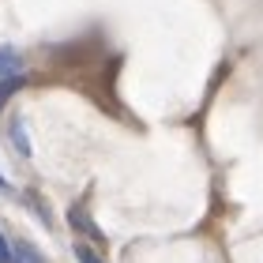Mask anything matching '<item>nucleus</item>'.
<instances>
[{"instance_id":"obj_7","label":"nucleus","mask_w":263,"mask_h":263,"mask_svg":"<svg viewBox=\"0 0 263 263\" xmlns=\"http://www.w3.org/2000/svg\"><path fill=\"white\" fill-rule=\"evenodd\" d=\"M0 188H4V192H11V184H8V177H4V173H0Z\"/></svg>"},{"instance_id":"obj_3","label":"nucleus","mask_w":263,"mask_h":263,"mask_svg":"<svg viewBox=\"0 0 263 263\" xmlns=\"http://www.w3.org/2000/svg\"><path fill=\"white\" fill-rule=\"evenodd\" d=\"M15 263H45V259H42V252L34 245H19L15 248Z\"/></svg>"},{"instance_id":"obj_4","label":"nucleus","mask_w":263,"mask_h":263,"mask_svg":"<svg viewBox=\"0 0 263 263\" xmlns=\"http://www.w3.org/2000/svg\"><path fill=\"white\" fill-rule=\"evenodd\" d=\"M11 143H15V151L19 154H30V143H27V132H23V124L15 121L11 124Z\"/></svg>"},{"instance_id":"obj_5","label":"nucleus","mask_w":263,"mask_h":263,"mask_svg":"<svg viewBox=\"0 0 263 263\" xmlns=\"http://www.w3.org/2000/svg\"><path fill=\"white\" fill-rule=\"evenodd\" d=\"M76 259H79V263H102V256L94 252L90 245H76Z\"/></svg>"},{"instance_id":"obj_2","label":"nucleus","mask_w":263,"mask_h":263,"mask_svg":"<svg viewBox=\"0 0 263 263\" xmlns=\"http://www.w3.org/2000/svg\"><path fill=\"white\" fill-rule=\"evenodd\" d=\"M15 71H23V57L15 49H0V79L15 76Z\"/></svg>"},{"instance_id":"obj_1","label":"nucleus","mask_w":263,"mask_h":263,"mask_svg":"<svg viewBox=\"0 0 263 263\" xmlns=\"http://www.w3.org/2000/svg\"><path fill=\"white\" fill-rule=\"evenodd\" d=\"M23 83H27V76H23V71H15V76H8V79H0V109L11 102V94H15V90H23Z\"/></svg>"},{"instance_id":"obj_6","label":"nucleus","mask_w":263,"mask_h":263,"mask_svg":"<svg viewBox=\"0 0 263 263\" xmlns=\"http://www.w3.org/2000/svg\"><path fill=\"white\" fill-rule=\"evenodd\" d=\"M0 263H15V252H11V245L4 241V233H0Z\"/></svg>"}]
</instances>
